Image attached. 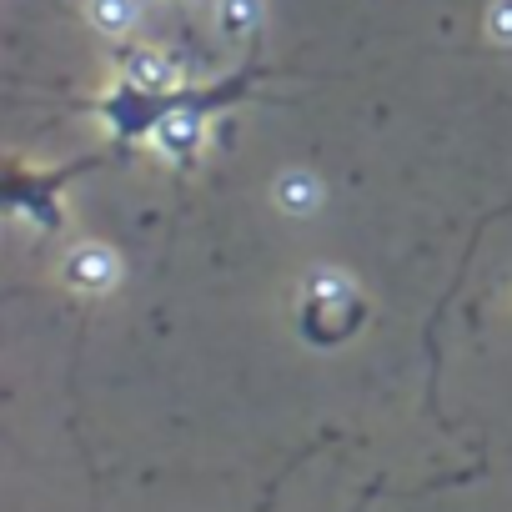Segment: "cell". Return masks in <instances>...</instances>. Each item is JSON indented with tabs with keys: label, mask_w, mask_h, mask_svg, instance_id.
<instances>
[{
	"label": "cell",
	"mask_w": 512,
	"mask_h": 512,
	"mask_svg": "<svg viewBox=\"0 0 512 512\" xmlns=\"http://www.w3.org/2000/svg\"><path fill=\"white\" fill-rule=\"evenodd\" d=\"M367 322V302L362 292L352 287L347 272H312L307 287H302V312H297V327L307 337V347H342L357 327Z\"/></svg>",
	"instance_id": "cell-1"
},
{
	"label": "cell",
	"mask_w": 512,
	"mask_h": 512,
	"mask_svg": "<svg viewBox=\"0 0 512 512\" xmlns=\"http://www.w3.org/2000/svg\"><path fill=\"white\" fill-rule=\"evenodd\" d=\"M181 96H186V86L151 91V86H136V81L116 76V86L101 91L96 101H86V111L106 121V131H111V141H116L121 151H131V146H141V141L156 136V126L181 106Z\"/></svg>",
	"instance_id": "cell-2"
},
{
	"label": "cell",
	"mask_w": 512,
	"mask_h": 512,
	"mask_svg": "<svg viewBox=\"0 0 512 512\" xmlns=\"http://www.w3.org/2000/svg\"><path fill=\"white\" fill-rule=\"evenodd\" d=\"M106 156H81V161H66L56 171H26V166H11L6 176V211L31 221L41 236H56L66 226V206H61V191L71 186V176L101 166Z\"/></svg>",
	"instance_id": "cell-3"
},
{
	"label": "cell",
	"mask_w": 512,
	"mask_h": 512,
	"mask_svg": "<svg viewBox=\"0 0 512 512\" xmlns=\"http://www.w3.org/2000/svg\"><path fill=\"white\" fill-rule=\"evenodd\" d=\"M61 282H66L71 292L101 297V292H111V287L121 282V262H116V251H111V246L86 241V246H71V251H66V262H61Z\"/></svg>",
	"instance_id": "cell-4"
},
{
	"label": "cell",
	"mask_w": 512,
	"mask_h": 512,
	"mask_svg": "<svg viewBox=\"0 0 512 512\" xmlns=\"http://www.w3.org/2000/svg\"><path fill=\"white\" fill-rule=\"evenodd\" d=\"M206 121L211 116H201L196 106H191V91L181 96V106L156 126V136H151V146L166 156V161H176V166H186V161H196L201 156V141H206Z\"/></svg>",
	"instance_id": "cell-5"
},
{
	"label": "cell",
	"mask_w": 512,
	"mask_h": 512,
	"mask_svg": "<svg viewBox=\"0 0 512 512\" xmlns=\"http://www.w3.org/2000/svg\"><path fill=\"white\" fill-rule=\"evenodd\" d=\"M116 66H121V76H126V81L151 86V91H171V86H181L176 61H171L166 51H156V46H121Z\"/></svg>",
	"instance_id": "cell-6"
},
{
	"label": "cell",
	"mask_w": 512,
	"mask_h": 512,
	"mask_svg": "<svg viewBox=\"0 0 512 512\" xmlns=\"http://www.w3.org/2000/svg\"><path fill=\"white\" fill-rule=\"evenodd\" d=\"M317 201H322V186H317L307 171H287V176L277 181V206H282L287 216H307Z\"/></svg>",
	"instance_id": "cell-7"
},
{
	"label": "cell",
	"mask_w": 512,
	"mask_h": 512,
	"mask_svg": "<svg viewBox=\"0 0 512 512\" xmlns=\"http://www.w3.org/2000/svg\"><path fill=\"white\" fill-rule=\"evenodd\" d=\"M216 16H221V31L231 41H251L262 31V0H221Z\"/></svg>",
	"instance_id": "cell-8"
},
{
	"label": "cell",
	"mask_w": 512,
	"mask_h": 512,
	"mask_svg": "<svg viewBox=\"0 0 512 512\" xmlns=\"http://www.w3.org/2000/svg\"><path fill=\"white\" fill-rule=\"evenodd\" d=\"M86 16L106 36H126L136 26V0H86Z\"/></svg>",
	"instance_id": "cell-9"
},
{
	"label": "cell",
	"mask_w": 512,
	"mask_h": 512,
	"mask_svg": "<svg viewBox=\"0 0 512 512\" xmlns=\"http://www.w3.org/2000/svg\"><path fill=\"white\" fill-rule=\"evenodd\" d=\"M487 36L497 46H512V0H497V6L487 11Z\"/></svg>",
	"instance_id": "cell-10"
}]
</instances>
